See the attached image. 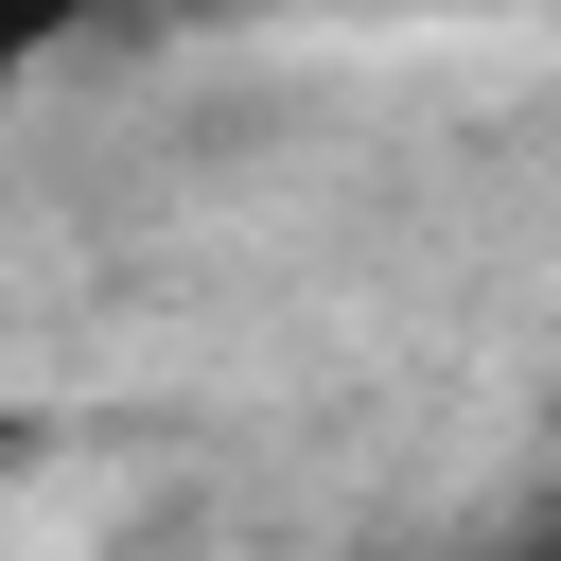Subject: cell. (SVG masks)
Masks as SVG:
<instances>
[{"label": "cell", "mask_w": 561, "mask_h": 561, "mask_svg": "<svg viewBox=\"0 0 561 561\" xmlns=\"http://www.w3.org/2000/svg\"><path fill=\"white\" fill-rule=\"evenodd\" d=\"M140 0H0V88H35V70H70L88 35H123Z\"/></svg>", "instance_id": "obj_1"}]
</instances>
